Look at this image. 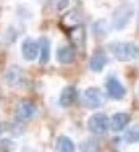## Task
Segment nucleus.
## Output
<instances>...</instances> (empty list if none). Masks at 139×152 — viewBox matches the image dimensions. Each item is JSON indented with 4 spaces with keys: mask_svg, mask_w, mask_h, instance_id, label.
Here are the masks:
<instances>
[{
    "mask_svg": "<svg viewBox=\"0 0 139 152\" xmlns=\"http://www.w3.org/2000/svg\"><path fill=\"white\" fill-rule=\"evenodd\" d=\"M134 16V7L131 3H121L113 10L112 15V28L116 31H121L129 24V21Z\"/></svg>",
    "mask_w": 139,
    "mask_h": 152,
    "instance_id": "nucleus-1",
    "label": "nucleus"
},
{
    "mask_svg": "<svg viewBox=\"0 0 139 152\" xmlns=\"http://www.w3.org/2000/svg\"><path fill=\"white\" fill-rule=\"evenodd\" d=\"M108 49L120 61H133L138 58V45L133 42H112Z\"/></svg>",
    "mask_w": 139,
    "mask_h": 152,
    "instance_id": "nucleus-2",
    "label": "nucleus"
},
{
    "mask_svg": "<svg viewBox=\"0 0 139 152\" xmlns=\"http://www.w3.org/2000/svg\"><path fill=\"white\" fill-rule=\"evenodd\" d=\"M87 128L92 134H105L108 131V118L105 113H94L87 120Z\"/></svg>",
    "mask_w": 139,
    "mask_h": 152,
    "instance_id": "nucleus-3",
    "label": "nucleus"
},
{
    "mask_svg": "<svg viewBox=\"0 0 139 152\" xmlns=\"http://www.w3.org/2000/svg\"><path fill=\"white\" fill-rule=\"evenodd\" d=\"M83 105L87 108H99L104 104V94L97 88H89L83 92Z\"/></svg>",
    "mask_w": 139,
    "mask_h": 152,
    "instance_id": "nucleus-4",
    "label": "nucleus"
},
{
    "mask_svg": "<svg viewBox=\"0 0 139 152\" xmlns=\"http://www.w3.org/2000/svg\"><path fill=\"white\" fill-rule=\"evenodd\" d=\"M105 88H107L108 96L115 100H120L126 96V88L120 83L118 78H115V76H108L107 81H105Z\"/></svg>",
    "mask_w": 139,
    "mask_h": 152,
    "instance_id": "nucleus-5",
    "label": "nucleus"
},
{
    "mask_svg": "<svg viewBox=\"0 0 139 152\" xmlns=\"http://www.w3.org/2000/svg\"><path fill=\"white\" fill-rule=\"evenodd\" d=\"M21 55L26 61H34L39 57V42L34 39H24L21 44Z\"/></svg>",
    "mask_w": 139,
    "mask_h": 152,
    "instance_id": "nucleus-6",
    "label": "nucleus"
},
{
    "mask_svg": "<svg viewBox=\"0 0 139 152\" xmlns=\"http://www.w3.org/2000/svg\"><path fill=\"white\" fill-rule=\"evenodd\" d=\"M129 120H131V117L128 113H125V112H118V113H115L112 117V120H108V128H110L112 131H115V133H120L129 125Z\"/></svg>",
    "mask_w": 139,
    "mask_h": 152,
    "instance_id": "nucleus-7",
    "label": "nucleus"
},
{
    "mask_svg": "<svg viewBox=\"0 0 139 152\" xmlns=\"http://www.w3.org/2000/svg\"><path fill=\"white\" fill-rule=\"evenodd\" d=\"M107 63H108V55L104 52V50H97L89 60V68L92 71H96V73H99V71L104 70Z\"/></svg>",
    "mask_w": 139,
    "mask_h": 152,
    "instance_id": "nucleus-8",
    "label": "nucleus"
},
{
    "mask_svg": "<svg viewBox=\"0 0 139 152\" xmlns=\"http://www.w3.org/2000/svg\"><path fill=\"white\" fill-rule=\"evenodd\" d=\"M36 113H37V107H36V104L32 102V100L24 99L18 104V115H20V118L29 120V118H32Z\"/></svg>",
    "mask_w": 139,
    "mask_h": 152,
    "instance_id": "nucleus-9",
    "label": "nucleus"
},
{
    "mask_svg": "<svg viewBox=\"0 0 139 152\" xmlns=\"http://www.w3.org/2000/svg\"><path fill=\"white\" fill-rule=\"evenodd\" d=\"M76 97H78V91H76L75 86H67V88L61 91L60 97H58V104H60L61 107H70L73 105V102L76 100Z\"/></svg>",
    "mask_w": 139,
    "mask_h": 152,
    "instance_id": "nucleus-10",
    "label": "nucleus"
},
{
    "mask_svg": "<svg viewBox=\"0 0 139 152\" xmlns=\"http://www.w3.org/2000/svg\"><path fill=\"white\" fill-rule=\"evenodd\" d=\"M23 81V71L18 66H10L5 71V84L8 86H18Z\"/></svg>",
    "mask_w": 139,
    "mask_h": 152,
    "instance_id": "nucleus-11",
    "label": "nucleus"
},
{
    "mask_svg": "<svg viewBox=\"0 0 139 152\" xmlns=\"http://www.w3.org/2000/svg\"><path fill=\"white\" fill-rule=\"evenodd\" d=\"M76 58V53H75V49L70 45H63L57 50V60L63 65H68V63H73Z\"/></svg>",
    "mask_w": 139,
    "mask_h": 152,
    "instance_id": "nucleus-12",
    "label": "nucleus"
},
{
    "mask_svg": "<svg viewBox=\"0 0 139 152\" xmlns=\"http://www.w3.org/2000/svg\"><path fill=\"white\" fill-rule=\"evenodd\" d=\"M50 60V41L49 37H41L39 41V61L41 65H45Z\"/></svg>",
    "mask_w": 139,
    "mask_h": 152,
    "instance_id": "nucleus-13",
    "label": "nucleus"
},
{
    "mask_svg": "<svg viewBox=\"0 0 139 152\" xmlns=\"http://www.w3.org/2000/svg\"><path fill=\"white\" fill-rule=\"evenodd\" d=\"M57 152H76V146L68 136H58L55 142Z\"/></svg>",
    "mask_w": 139,
    "mask_h": 152,
    "instance_id": "nucleus-14",
    "label": "nucleus"
},
{
    "mask_svg": "<svg viewBox=\"0 0 139 152\" xmlns=\"http://www.w3.org/2000/svg\"><path fill=\"white\" fill-rule=\"evenodd\" d=\"M81 152H100V146H99L97 139H94V137L84 139L81 142Z\"/></svg>",
    "mask_w": 139,
    "mask_h": 152,
    "instance_id": "nucleus-15",
    "label": "nucleus"
},
{
    "mask_svg": "<svg viewBox=\"0 0 139 152\" xmlns=\"http://www.w3.org/2000/svg\"><path fill=\"white\" fill-rule=\"evenodd\" d=\"M108 29H110V26H107V21L105 20H100V21H96V23H94V34H96L97 37H105Z\"/></svg>",
    "mask_w": 139,
    "mask_h": 152,
    "instance_id": "nucleus-16",
    "label": "nucleus"
},
{
    "mask_svg": "<svg viewBox=\"0 0 139 152\" xmlns=\"http://www.w3.org/2000/svg\"><path fill=\"white\" fill-rule=\"evenodd\" d=\"M123 139H125L128 144H136L138 139H139V129H138V126H133V128L126 129V131H125V137H123Z\"/></svg>",
    "mask_w": 139,
    "mask_h": 152,
    "instance_id": "nucleus-17",
    "label": "nucleus"
},
{
    "mask_svg": "<svg viewBox=\"0 0 139 152\" xmlns=\"http://www.w3.org/2000/svg\"><path fill=\"white\" fill-rule=\"evenodd\" d=\"M68 3H70V0H61V2H58V3H57V8H58V10H63L65 7L68 5Z\"/></svg>",
    "mask_w": 139,
    "mask_h": 152,
    "instance_id": "nucleus-18",
    "label": "nucleus"
},
{
    "mask_svg": "<svg viewBox=\"0 0 139 152\" xmlns=\"http://www.w3.org/2000/svg\"><path fill=\"white\" fill-rule=\"evenodd\" d=\"M2 133H3V125L0 123V136H2Z\"/></svg>",
    "mask_w": 139,
    "mask_h": 152,
    "instance_id": "nucleus-19",
    "label": "nucleus"
}]
</instances>
